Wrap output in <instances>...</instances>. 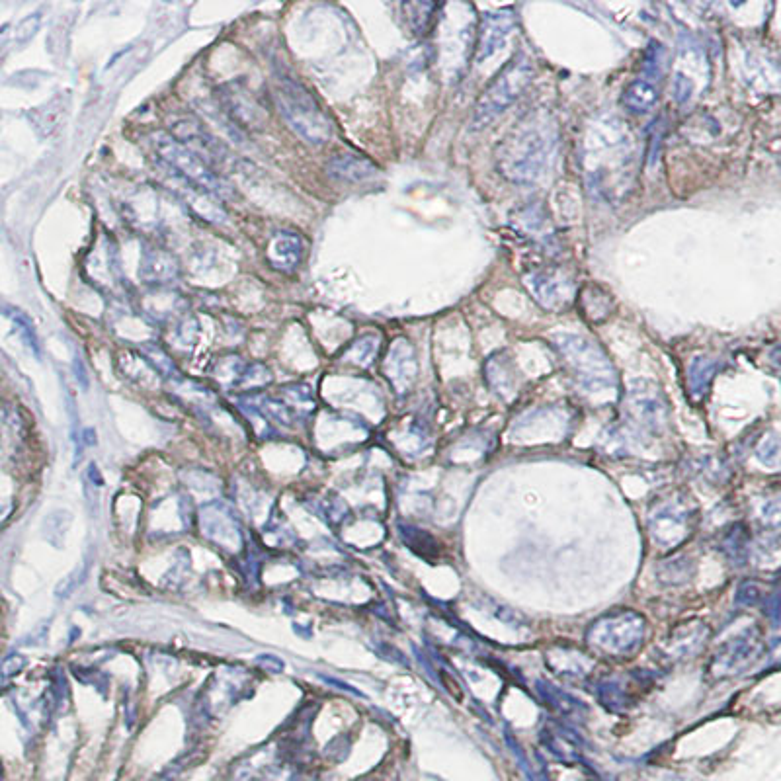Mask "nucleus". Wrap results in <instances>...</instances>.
Returning <instances> with one entry per match:
<instances>
[{
    "instance_id": "18",
    "label": "nucleus",
    "mask_w": 781,
    "mask_h": 781,
    "mask_svg": "<svg viewBox=\"0 0 781 781\" xmlns=\"http://www.w3.org/2000/svg\"><path fill=\"white\" fill-rule=\"evenodd\" d=\"M717 370V364L709 358H696L690 370V383L694 389H705L709 381L713 379V373Z\"/></svg>"
},
{
    "instance_id": "21",
    "label": "nucleus",
    "mask_w": 781,
    "mask_h": 781,
    "mask_svg": "<svg viewBox=\"0 0 781 781\" xmlns=\"http://www.w3.org/2000/svg\"><path fill=\"white\" fill-rule=\"evenodd\" d=\"M674 98H676V102H680V104H684V102H688L690 98H692V94H694V81L688 77V75H684V73H676V77H674Z\"/></svg>"
},
{
    "instance_id": "11",
    "label": "nucleus",
    "mask_w": 781,
    "mask_h": 781,
    "mask_svg": "<svg viewBox=\"0 0 781 781\" xmlns=\"http://www.w3.org/2000/svg\"><path fill=\"white\" fill-rule=\"evenodd\" d=\"M385 371L395 385H407L414 379L416 356H414V348L407 338H397L391 344L387 360H385Z\"/></svg>"
},
{
    "instance_id": "19",
    "label": "nucleus",
    "mask_w": 781,
    "mask_h": 781,
    "mask_svg": "<svg viewBox=\"0 0 781 781\" xmlns=\"http://www.w3.org/2000/svg\"><path fill=\"white\" fill-rule=\"evenodd\" d=\"M268 381H270V371L266 370V366L250 364V366H245L243 371H241V375L237 379V387H245V389L262 387Z\"/></svg>"
},
{
    "instance_id": "6",
    "label": "nucleus",
    "mask_w": 781,
    "mask_h": 781,
    "mask_svg": "<svg viewBox=\"0 0 781 781\" xmlns=\"http://www.w3.org/2000/svg\"><path fill=\"white\" fill-rule=\"evenodd\" d=\"M200 528L209 541L225 551L237 553L245 545L241 524L235 512L225 502H207L200 506Z\"/></svg>"
},
{
    "instance_id": "15",
    "label": "nucleus",
    "mask_w": 781,
    "mask_h": 781,
    "mask_svg": "<svg viewBox=\"0 0 781 781\" xmlns=\"http://www.w3.org/2000/svg\"><path fill=\"white\" fill-rule=\"evenodd\" d=\"M71 524H73V516L67 510H53L43 522V535L51 545L61 547L69 534Z\"/></svg>"
},
{
    "instance_id": "4",
    "label": "nucleus",
    "mask_w": 781,
    "mask_h": 781,
    "mask_svg": "<svg viewBox=\"0 0 781 781\" xmlns=\"http://www.w3.org/2000/svg\"><path fill=\"white\" fill-rule=\"evenodd\" d=\"M149 145L166 170L178 178L202 188L211 196H227L231 192L229 186L213 172V168L186 145H182L174 135L155 131L149 135Z\"/></svg>"
},
{
    "instance_id": "25",
    "label": "nucleus",
    "mask_w": 781,
    "mask_h": 781,
    "mask_svg": "<svg viewBox=\"0 0 781 781\" xmlns=\"http://www.w3.org/2000/svg\"><path fill=\"white\" fill-rule=\"evenodd\" d=\"M184 768H186V758H184V760L180 758L178 762L170 764L165 772H163L155 781H178V778H180L182 772H184Z\"/></svg>"
},
{
    "instance_id": "16",
    "label": "nucleus",
    "mask_w": 781,
    "mask_h": 781,
    "mask_svg": "<svg viewBox=\"0 0 781 781\" xmlns=\"http://www.w3.org/2000/svg\"><path fill=\"white\" fill-rule=\"evenodd\" d=\"M664 65H666V49L662 43L653 40L645 51V61H643L645 81H649V83H653V79L658 81L662 77Z\"/></svg>"
},
{
    "instance_id": "7",
    "label": "nucleus",
    "mask_w": 781,
    "mask_h": 781,
    "mask_svg": "<svg viewBox=\"0 0 781 781\" xmlns=\"http://www.w3.org/2000/svg\"><path fill=\"white\" fill-rule=\"evenodd\" d=\"M526 286L535 301L547 311H561L575 297L573 282L557 268L535 270L526 278Z\"/></svg>"
},
{
    "instance_id": "24",
    "label": "nucleus",
    "mask_w": 781,
    "mask_h": 781,
    "mask_svg": "<svg viewBox=\"0 0 781 781\" xmlns=\"http://www.w3.org/2000/svg\"><path fill=\"white\" fill-rule=\"evenodd\" d=\"M256 664H258L260 668H264L266 672H270V674H280V672H284V668H286V662H284L282 658L276 657V655H270V653L258 655V657H256Z\"/></svg>"
},
{
    "instance_id": "8",
    "label": "nucleus",
    "mask_w": 781,
    "mask_h": 781,
    "mask_svg": "<svg viewBox=\"0 0 781 781\" xmlns=\"http://www.w3.org/2000/svg\"><path fill=\"white\" fill-rule=\"evenodd\" d=\"M514 28V16L510 10L487 12L481 18L479 36L475 43V63H485L496 51H500Z\"/></svg>"
},
{
    "instance_id": "20",
    "label": "nucleus",
    "mask_w": 781,
    "mask_h": 781,
    "mask_svg": "<svg viewBox=\"0 0 781 781\" xmlns=\"http://www.w3.org/2000/svg\"><path fill=\"white\" fill-rule=\"evenodd\" d=\"M86 575H88V567H86V565H81L79 569H75L73 573H69L67 578H63V580L57 584L55 596H59L61 600H67V598L83 584L84 580H86Z\"/></svg>"
},
{
    "instance_id": "3",
    "label": "nucleus",
    "mask_w": 781,
    "mask_h": 781,
    "mask_svg": "<svg viewBox=\"0 0 781 781\" xmlns=\"http://www.w3.org/2000/svg\"><path fill=\"white\" fill-rule=\"evenodd\" d=\"M534 81V65L526 53L514 55L483 90L473 112V129H485L498 120Z\"/></svg>"
},
{
    "instance_id": "13",
    "label": "nucleus",
    "mask_w": 781,
    "mask_h": 781,
    "mask_svg": "<svg viewBox=\"0 0 781 781\" xmlns=\"http://www.w3.org/2000/svg\"><path fill=\"white\" fill-rule=\"evenodd\" d=\"M141 274L149 284H168L178 274V264L165 250H151L145 254Z\"/></svg>"
},
{
    "instance_id": "14",
    "label": "nucleus",
    "mask_w": 781,
    "mask_h": 781,
    "mask_svg": "<svg viewBox=\"0 0 781 781\" xmlns=\"http://www.w3.org/2000/svg\"><path fill=\"white\" fill-rule=\"evenodd\" d=\"M403 10H405V18L409 22L412 34L426 36L436 22L438 4H434V2H409V4H403Z\"/></svg>"
},
{
    "instance_id": "23",
    "label": "nucleus",
    "mask_w": 781,
    "mask_h": 781,
    "mask_svg": "<svg viewBox=\"0 0 781 781\" xmlns=\"http://www.w3.org/2000/svg\"><path fill=\"white\" fill-rule=\"evenodd\" d=\"M28 660L22 657V655H10V657L4 658L2 664H0V676L6 680V678H14L18 676L24 668H26Z\"/></svg>"
},
{
    "instance_id": "2",
    "label": "nucleus",
    "mask_w": 781,
    "mask_h": 781,
    "mask_svg": "<svg viewBox=\"0 0 781 781\" xmlns=\"http://www.w3.org/2000/svg\"><path fill=\"white\" fill-rule=\"evenodd\" d=\"M274 104L289 129L309 145H325L332 125L321 104L303 84L280 77L274 81Z\"/></svg>"
},
{
    "instance_id": "22",
    "label": "nucleus",
    "mask_w": 781,
    "mask_h": 781,
    "mask_svg": "<svg viewBox=\"0 0 781 781\" xmlns=\"http://www.w3.org/2000/svg\"><path fill=\"white\" fill-rule=\"evenodd\" d=\"M254 781H297V772L289 766H276L274 764Z\"/></svg>"
},
{
    "instance_id": "17",
    "label": "nucleus",
    "mask_w": 781,
    "mask_h": 781,
    "mask_svg": "<svg viewBox=\"0 0 781 781\" xmlns=\"http://www.w3.org/2000/svg\"><path fill=\"white\" fill-rule=\"evenodd\" d=\"M377 344H379L377 336L366 334V336L358 338V340L350 346L348 356L352 358L354 364H358V366H368L371 362V358L377 354V348H379Z\"/></svg>"
},
{
    "instance_id": "12",
    "label": "nucleus",
    "mask_w": 781,
    "mask_h": 781,
    "mask_svg": "<svg viewBox=\"0 0 781 781\" xmlns=\"http://www.w3.org/2000/svg\"><path fill=\"white\" fill-rule=\"evenodd\" d=\"M658 100V88L655 83L637 79L623 90L621 104L631 114H647L655 108Z\"/></svg>"
},
{
    "instance_id": "10",
    "label": "nucleus",
    "mask_w": 781,
    "mask_h": 781,
    "mask_svg": "<svg viewBox=\"0 0 781 781\" xmlns=\"http://www.w3.org/2000/svg\"><path fill=\"white\" fill-rule=\"evenodd\" d=\"M268 260L276 270L293 272L305 256V241L297 233H278L268 245Z\"/></svg>"
},
{
    "instance_id": "9",
    "label": "nucleus",
    "mask_w": 781,
    "mask_h": 781,
    "mask_svg": "<svg viewBox=\"0 0 781 781\" xmlns=\"http://www.w3.org/2000/svg\"><path fill=\"white\" fill-rule=\"evenodd\" d=\"M327 174L338 182L360 184V182H368L371 178H375L379 174V168L364 155L338 153L327 163Z\"/></svg>"
},
{
    "instance_id": "1",
    "label": "nucleus",
    "mask_w": 781,
    "mask_h": 781,
    "mask_svg": "<svg viewBox=\"0 0 781 781\" xmlns=\"http://www.w3.org/2000/svg\"><path fill=\"white\" fill-rule=\"evenodd\" d=\"M557 139V125L545 110L524 116L498 147L500 174L516 184H532L549 165Z\"/></svg>"
},
{
    "instance_id": "5",
    "label": "nucleus",
    "mask_w": 781,
    "mask_h": 781,
    "mask_svg": "<svg viewBox=\"0 0 781 781\" xmlns=\"http://www.w3.org/2000/svg\"><path fill=\"white\" fill-rule=\"evenodd\" d=\"M553 346L576 371L582 385L594 389L614 381V366L596 342L576 334H559L553 338Z\"/></svg>"
}]
</instances>
